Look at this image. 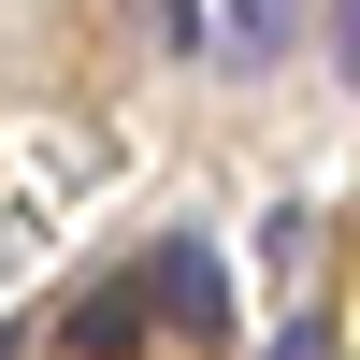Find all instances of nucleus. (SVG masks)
<instances>
[{"instance_id": "obj_2", "label": "nucleus", "mask_w": 360, "mask_h": 360, "mask_svg": "<svg viewBox=\"0 0 360 360\" xmlns=\"http://www.w3.org/2000/svg\"><path fill=\"white\" fill-rule=\"evenodd\" d=\"M58 346H72V360H144V288H86Z\"/></svg>"}, {"instance_id": "obj_1", "label": "nucleus", "mask_w": 360, "mask_h": 360, "mask_svg": "<svg viewBox=\"0 0 360 360\" xmlns=\"http://www.w3.org/2000/svg\"><path fill=\"white\" fill-rule=\"evenodd\" d=\"M130 288H144V317H159V332H188V346L231 332V288H217V259H202V245H159Z\"/></svg>"}, {"instance_id": "obj_5", "label": "nucleus", "mask_w": 360, "mask_h": 360, "mask_svg": "<svg viewBox=\"0 0 360 360\" xmlns=\"http://www.w3.org/2000/svg\"><path fill=\"white\" fill-rule=\"evenodd\" d=\"M332 72L360 86V0H332Z\"/></svg>"}, {"instance_id": "obj_3", "label": "nucleus", "mask_w": 360, "mask_h": 360, "mask_svg": "<svg viewBox=\"0 0 360 360\" xmlns=\"http://www.w3.org/2000/svg\"><path fill=\"white\" fill-rule=\"evenodd\" d=\"M231 29H245V44H288V29H303V0H231Z\"/></svg>"}, {"instance_id": "obj_4", "label": "nucleus", "mask_w": 360, "mask_h": 360, "mask_svg": "<svg viewBox=\"0 0 360 360\" xmlns=\"http://www.w3.org/2000/svg\"><path fill=\"white\" fill-rule=\"evenodd\" d=\"M274 360H346V346H332V317H288V332H274Z\"/></svg>"}]
</instances>
